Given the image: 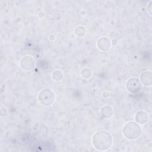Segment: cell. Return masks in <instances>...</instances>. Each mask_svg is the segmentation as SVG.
Listing matches in <instances>:
<instances>
[{
  "instance_id": "9",
  "label": "cell",
  "mask_w": 152,
  "mask_h": 152,
  "mask_svg": "<svg viewBox=\"0 0 152 152\" xmlns=\"http://www.w3.org/2000/svg\"><path fill=\"white\" fill-rule=\"evenodd\" d=\"M101 114L102 115L106 118H110L113 114V110L110 106H104L102 108L101 110Z\"/></svg>"
},
{
  "instance_id": "10",
  "label": "cell",
  "mask_w": 152,
  "mask_h": 152,
  "mask_svg": "<svg viewBox=\"0 0 152 152\" xmlns=\"http://www.w3.org/2000/svg\"><path fill=\"white\" fill-rule=\"evenodd\" d=\"M86 33V30L83 27L79 26L75 30V34H77L78 36H83Z\"/></svg>"
},
{
  "instance_id": "2",
  "label": "cell",
  "mask_w": 152,
  "mask_h": 152,
  "mask_svg": "<svg viewBox=\"0 0 152 152\" xmlns=\"http://www.w3.org/2000/svg\"><path fill=\"white\" fill-rule=\"evenodd\" d=\"M141 127L134 122L126 123L123 128V132L125 136L130 140H135L138 138L141 134Z\"/></svg>"
},
{
  "instance_id": "8",
  "label": "cell",
  "mask_w": 152,
  "mask_h": 152,
  "mask_svg": "<svg viewBox=\"0 0 152 152\" xmlns=\"http://www.w3.org/2000/svg\"><path fill=\"white\" fill-rule=\"evenodd\" d=\"M136 121L141 124L145 123L148 120V115L144 111H139L135 115Z\"/></svg>"
},
{
  "instance_id": "4",
  "label": "cell",
  "mask_w": 152,
  "mask_h": 152,
  "mask_svg": "<svg viewBox=\"0 0 152 152\" xmlns=\"http://www.w3.org/2000/svg\"><path fill=\"white\" fill-rule=\"evenodd\" d=\"M141 88V83L139 80L136 78H131L129 79L126 82V88L129 92L132 93L138 92Z\"/></svg>"
},
{
  "instance_id": "6",
  "label": "cell",
  "mask_w": 152,
  "mask_h": 152,
  "mask_svg": "<svg viewBox=\"0 0 152 152\" xmlns=\"http://www.w3.org/2000/svg\"><path fill=\"white\" fill-rule=\"evenodd\" d=\"M98 48L102 50H107L110 46V42L107 37H102L97 42Z\"/></svg>"
},
{
  "instance_id": "5",
  "label": "cell",
  "mask_w": 152,
  "mask_h": 152,
  "mask_svg": "<svg viewBox=\"0 0 152 152\" xmlns=\"http://www.w3.org/2000/svg\"><path fill=\"white\" fill-rule=\"evenodd\" d=\"M34 60L29 56H24L20 61V65L23 69L26 70L31 69L34 65Z\"/></svg>"
},
{
  "instance_id": "11",
  "label": "cell",
  "mask_w": 152,
  "mask_h": 152,
  "mask_svg": "<svg viewBox=\"0 0 152 152\" xmlns=\"http://www.w3.org/2000/svg\"><path fill=\"white\" fill-rule=\"evenodd\" d=\"M86 72H85L84 74L81 73L83 77L84 78H89L90 77H91V71H90V69L86 68Z\"/></svg>"
},
{
  "instance_id": "1",
  "label": "cell",
  "mask_w": 152,
  "mask_h": 152,
  "mask_svg": "<svg viewBox=\"0 0 152 152\" xmlns=\"http://www.w3.org/2000/svg\"><path fill=\"white\" fill-rule=\"evenodd\" d=\"M112 138L110 134L104 131L96 132L93 137V144L98 150H105L110 148L112 145Z\"/></svg>"
},
{
  "instance_id": "3",
  "label": "cell",
  "mask_w": 152,
  "mask_h": 152,
  "mask_svg": "<svg viewBox=\"0 0 152 152\" xmlns=\"http://www.w3.org/2000/svg\"><path fill=\"white\" fill-rule=\"evenodd\" d=\"M54 99V93L49 89L42 90L39 94V100L43 105L48 106L51 104L53 103Z\"/></svg>"
},
{
  "instance_id": "7",
  "label": "cell",
  "mask_w": 152,
  "mask_h": 152,
  "mask_svg": "<svg viewBox=\"0 0 152 152\" xmlns=\"http://www.w3.org/2000/svg\"><path fill=\"white\" fill-rule=\"evenodd\" d=\"M140 78L142 83L145 86H150L151 84V73L150 71H145L141 74Z\"/></svg>"
}]
</instances>
